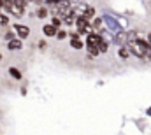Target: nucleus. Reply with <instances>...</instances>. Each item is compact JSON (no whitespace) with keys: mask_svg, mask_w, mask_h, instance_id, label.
<instances>
[{"mask_svg":"<svg viewBox=\"0 0 151 135\" xmlns=\"http://www.w3.org/2000/svg\"><path fill=\"white\" fill-rule=\"evenodd\" d=\"M9 25V18H7V12L0 11V27H7Z\"/></svg>","mask_w":151,"mask_h":135,"instance_id":"obj_17","label":"nucleus"},{"mask_svg":"<svg viewBox=\"0 0 151 135\" xmlns=\"http://www.w3.org/2000/svg\"><path fill=\"white\" fill-rule=\"evenodd\" d=\"M42 34L46 35V37H56L58 28H56L53 23H47V25H44V27H42Z\"/></svg>","mask_w":151,"mask_h":135,"instance_id":"obj_8","label":"nucleus"},{"mask_svg":"<svg viewBox=\"0 0 151 135\" xmlns=\"http://www.w3.org/2000/svg\"><path fill=\"white\" fill-rule=\"evenodd\" d=\"M86 51H88V56H91V58H95V56L102 55V53H100V49H99L97 46H86Z\"/></svg>","mask_w":151,"mask_h":135,"instance_id":"obj_14","label":"nucleus"},{"mask_svg":"<svg viewBox=\"0 0 151 135\" xmlns=\"http://www.w3.org/2000/svg\"><path fill=\"white\" fill-rule=\"evenodd\" d=\"M16 37H18V35H16V30H14V28H12L11 32H5V34H4V39H5L7 42L12 40V39H16Z\"/></svg>","mask_w":151,"mask_h":135,"instance_id":"obj_19","label":"nucleus"},{"mask_svg":"<svg viewBox=\"0 0 151 135\" xmlns=\"http://www.w3.org/2000/svg\"><path fill=\"white\" fill-rule=\"evenodd\" d=\"M130 49H128V46H121V47H118V56L121 58V60H128L130 58Z\"/></svg>","mask_w":151,"mask_h":135,"instance_id":"obj_11","label":"nucleus"},{"mask_svg":"<svg viewBox=\"0 0 151 135\" xmlns=\"http://www.w3.org/2000/svg\"><path fill=\"white\" fill-rule=\"evenodd\" d=\"M146 116H151V107H148V109H146Z\"/></svg>","mask_w":151,"mask_h":135,"instance_id":"obj_24","label":"nucleus"},{"mask_svg":"<svg viewBox=\"0 0 151 135\" xmlns=\"http://www.w3.org/2000/svg\"><path fill=\"white\" fill-rule=\"evenodd\" d=\"M102 19H104V23H106L107 30H111L113 34H119V32H123V30H125V28H123V25L118 21V18H114L113 14H109V12H104V14H102Z\"/></svg>","mask_w":151,"mask_h":135,"instance_id":"obj_2","label":"nucleus"},{"mask_svg":"<svg viewBox=\"0 0 151 135\" xmlns=\"http://www.w3.org/2000/svg\"><path fill=\"white\" fill-rule=\"evenodd\" d=\"M51 23H53L56 28H62V25H63V18H60V16H53Z\"/></svg>","mask_w":151,"mask_h":135,"instance_id":"obj_18","label":"nucleus"},{"mask_svg":"<svg viewBox=\"0 0 151 135\" xmlns=\"http://www.w3.org/2000/svg\"><path fill=\"white\" fill-rule=\"evenodd\" d=\"M100 42H102V35L97 34V32H93V34H90L86 37V46H97L99 47Z\"/></svg>","mask_w":151,"mask_h":135,"instance_id":"obj_6","label":"nucleus"},{"mask_svg":"<svg viewBox=\"0 0 151 135\" xmlns=\"http://www.w3.org/2000/svg\"><path fill=\"white\" fill-rule=\"evenodd\" d=\"M14 2H16V4H18V5H21V7H27V5H28V4H30V2H28V0H14Z\"/></svg>","mask_w":151,"mask_h":135,"instance_id":"obj_22","label":"nucleus"},{"mask_svg":"<svg viewBox=\"0 0 151 135\" xmlns=\"http://www.w3.org/2000/svg\"><path fill=\"white\" fill-rule=\"evenodd\" d=\"M88 9H90V4H88V2H79V4H76L74 5L76 16H84Z\"/></svg>","mask_w":151,"mask_h":135,"instance_id":"obj_7","label":"nucleus"},{"mask_svg":"<svg viewBox=\"0 0 151 135\" xmlns=\"http://www.w3.org/2000/svg\"><path fill=\"white\" fill-rule=\"evenodd\" d=\"M84 18H86L88 21H91L93 18H97V9H95L93 5H90V9L86 11V14H84Z\"/></svg>","mask_w":151,"mask_h":135,"instance_id":"obj_15","label":"nucleus"},{"mask_svg":"<svg viewBox=\"0 0 151 135\" xmlns=\"http://www.w3.org/2000/svg\"><path fill=\"white\" fill-rule=\"evenodd\" d=\"M99 49H100V53H104V55H106V53L109 51V44H107V42H106V40L102 39V42L99 44Z\"/></svg>","mask_w":151,"mask_h":135,"instance_id":"obj_20","label":"nucleus"},{"mask_svg":"<svg viewBox=\"0 0 151 135\" xmlns=\"http://www.w3.org/2000/svg\"><path fill=\"white\" fill-rule=\"evenodd\" d=\"M100 35H102V39H104L109 46L116 44V37H113V32H111V30H102V32H100Z\"/></svg>","mask_w":151,"mask_h":135,"instance_id":"obj_9","label":"nucleus"},{"mask_svg":"<svg viewBox=\"0 0 151 135\" xmlns=\"http://www.w3.org/2000/svg\"><path fill=\"white\" fill-rule=\"evenodd\" d=\"M28 2H30V4H32V2H34V4H39V2H42V0H28Z\"/></svg>","mask_w":151,"mask_h":135,"instance_id":"obj_25","label":"nucleus"},{"mask_svg":"<svg viewBox=\"0 0 151 135\" xmlns=\"http://www.w3.org/2000/svg\"><path fill=\"white\" fill-rule=\"evenodd\" d=\"M7 49H9V51H21V49H23V39L16 37V39H12V40H9V42H7Z\"/></svg>","mask_w":151,"mask_h":135,"instance_id":"obj_4","label":"nucleus"},{"mask_svg":"<svg viewBox=\"0 0 151 135\" xmlns=\"http://www.w3.org/2000/svg\"><path fill=\"white\" fill-rule=\"evenodd\" d=\"M102 25H106V23H104V19H102V16H100V18H93V19H91V27H93V30H95L97 34H100V32L104 30V28H102Z\"/></svg>","mask_w":151,"mask_h":135,"instance_id":"obj_10","label":"nucleus"},{"mask_svg":"<svg viewBox=\"0 0 151 135\" xmlns=\"http://www.w3.org/2000/svg\"><path fill=\"white\" fill-rule=\"evenodd\" d=\"M70 47L76 49V51H79V49H83V47H84V44H83L79 39H70Z\"/></svg>","mask_w":151,"mask_h":135,"instance_id":"obj_16","label":"nucleus"},{"mask_svg":"<svg viewBox=\"0 0 151 135\" xmlns=\"http://www.w3.org/2000/svg\"><path fill=\"white\" fill-rule=\"evenodd\" d=\"M67 32H65V30H62V28H58V34H56V39H58V40H63V39H67Z\"/></svg>","mask_w":151,"mask_h":135,"instance_id":"obj_21","label":"nucleus"},{"mask_svg":"<svg viewBox=\"0 0 151 135\" xmlns=\"http://www.w3.org/2000/svg\"><path fill=\"white\" fill-rule=\"evenodd\" d=\"M12 28L16 30V35H18L19 39H28V35H30V28H28L27 25H19V23H16Z\"/></svg>","mask_w":151,"mask_h":135,"instance_id":"obj_3","label":"nucleus"},{"mask_svg":"<svg viewBox=\"0 0 151 135\" xmlns=\"http://www.w3.org/2000/svg\"><path fill=\"white\" fill-rule=\"evenodd\" d=\"M47 14H49V9H47V7H44V5H40L37 11H35V18H37V19H46V18H47Z\"/></svg>","mask_w":151,"mask_h":135,"instance_id":"obj_12","label":"nucleus"},{"mask_svg":"<svg viewBox=\"0 0 151 135\" xmlns=\"http://www.w3.org/2000/svg\"><path fill=\"white\" fill-rule=\"evenodd\" d=\"M9 74H11V77L12 79H16V81H21V77H23V74H21V70L16 67H9Z\"/></svg>","mask_w":151,"mask_h":135,"instance_id":"obj_13","label":"nucleus"},{"mask_svg":"<svg viewBox=\"0 0 151 135\" xmlns=\"http://www.w3.org/2000/svg\"><path fill=\"white\" fill-rule=\"evenodd\" d=\"M0 62H2V55H0Z\"/></svg>","mask_w":151,"mask_h":135,"instance_id":"obj_27","label":"nucleus"},{"mask_svg":"<svg viewBox=\"0 0 151 135\" xmlns=\"http://www.w3.org/2000/svg\"><path fill=\"white\" fill-rule=\"evenodd\" d=\"M148 40H150V44H151V32L148 34Z\"/></svg>","mask_w":151,"mask_h":135,"instance_id":"obj_26","label":"nucleus"},{"mask_svg":"<svg viewBox=\"0 0 151 135\" xmlns=\"http://www.w3.org/2000/svg\"><path fill=\"white\" fill-rule=\"evenodd\" d=\"M39 47L44 49V47H46V40H40V42H39Z\"/></svg>","mask_w":151,"mask_h":135,"instance_id":"obj_23","label":"nucleus"},{"mask_svg":"<svg viewBox=\"0 0 151 135\" xmlns=\"http://www.w3.org/2000/svg\"><path fill=\"white\" fill-rule=\"evenodd\" d=\"M114 37H116V44L121 47V46H128L130 44V39H128V32H119V34H114Z\"/></svg>","mask_w":151,"mask_h":135,"instance_id":"obj_5","label":"nucleus"},{"mask_svg":"<svg viewBox=\"0 0 151 135\" xmlns=\"http://www.w3.org/2000/svg\"><path fill=\"white\" fill-rule=\"evenodd\" d=\"M128 49H130V53H132V56H135V58H146L148 56V51H150V40H146V39H137V40H134V42H130L128 44Z\"/></svg>","mask_w":151,"mask_h":135,"instance_id":"obj_1","label":"nucleus"}]
</instances>
